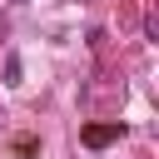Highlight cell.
Wrapping results in <instances>:
<instances>
[{
	"label": "cell",
	"mask_w": 159,
	"mask_h": 159,
	"mask_svg": "<svg viewBox=\"0 0 159 159\" xmlns=\"http://www.w3.org/2000/svg\"><path fill=\"white\" fill-rule=\"evenodd\" d=\"M119 134H124V124L114 119V124H84V134H80V139H84L89 149H104V144H114Z\"/></svg>",
	"instance_id": "cell-1"
},
{
	"label": "cell",
	"mask_w": 159,
	"mask_h": 159,
	"mask_svg": "<svg viewBox=\"0 0 159 159\" xmlns=\"http://www.w3.org/2000/svg\"><path fill=\"white\" fill-rule=\"evenodd\" d=\"M20 75H25L20 55H5V84H20Z\"/></svg>",
	"instance_id": "cell-2"
},
{
	"label": "cell",
	"mask_w": 159,
	"mask_h": 159,
	"mask_svg": "<svg viewBox=\"0 0 159 159\" xmlns=\"http://www.w3.org/2000/svg\"><path fill=\"white\" fill-rule=\"evenodd\" d=\"M15 154H20V159H35V154H40V144H35V139H20V144H15Z\"/></svg>",
	"instance_id": "cell-3"
}]
</instances>
